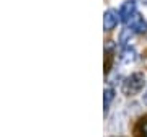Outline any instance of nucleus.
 <instances>
[{
	"instance_id": "1",
	"label": "nucleus",
	"mask_w": 147,
	"mask_h": 137,
	"mask_svg": "<svg viewBox=\"0 0 147 137\" xmlns=\"http://www.w3.org/2000/svg\"><path fill=\"white\" fill-rule=\"evenodd\" d=\"M144 87H146V75L141 72H136L123 82V93L126 96H134L137 93H141Z\"/></svg>"
},
{
	"instance_id": "2",
	"label": "nucleus",
	"mask_w": 147,
	"mask_h": 137,
	"mask_svg": "<svg viewBox=\"0 0 147 137\" xmlns=\"http://www.w3.org/2000/svg\"><path fill=\"white\" fill-rule=\"evenodd\" d=\"M136 13L137 11H136V2H134V0H126L119 8V18H121V21H124V23H127Z\"/></svg>"
},
{
	"instance_id": "3",
	"label": "nucleus",
	"mask_w": 147,
	"mask_h": 137,
	"mask_svg": "<svg viewBox=\"0 0 147 137\" xmlns=\"http://www.w3.org/2000/svg\"><path fill=\"white\" fill-rule=\"evenodd\" d=\"M126 25H127V28H129L132 33H144V31H147V23L139 13H136L131 20L127 21Z\"/></svg>"
},
{
	"instance_id": "4",
	"label": "nucleus",
	"mask_w": 147,
	"mask_h": 137,
	"mask_svg": "<svg viewBox=\"0 0 147 137\" xmlns=\"http://www.w3.org/2000/svg\"><path fill=\"white\" fill-rule=\"evenodd\" d=\"M119 20H121L119 13H118L116 10L105 11V16H103V26H105V31H111V30H115Z\"/></svg>"
},
{
	"instance_id": "5",
	"label": "nucleus",
	"mask_w": 147,
	"mask_h": 137,
	"mask_svg": "<svg viewBox=\"0 0 147 137\" xmlns=\"http://www.w3.org/2000/svg\"><path fill=\"white\" fill-rule=\"evenodd\" d=\"M137 59V52L132 48H124L123 54H121V60L123 62H134Z\"/></svg>"
},
{
	"instance_id": "6",
	"label": "nucleus",
	"mask_w": 147,
	"mask_h": 137,
	"mask_svg": "<svg viewBox=\"0 0 147 137\" xmlns=\"http://www.w3.org/2000/svg\"><path fill=\"white\" fill-rule=\"evenodd\" d=\"M113 98H115V90L106 88L105 91H103V105H105V111H108V106H110V103L113 101Z\"/></svg>"
},
{
	"instance_id": "7",
	"label": "nucleus",
	"mask_w": 147,
	"mask_h": 137,
	"mask_svg": "<svg viewBox=\"0 0 147 137\" xmlns=\"http://www.w3.org/2000/svg\"><path fill=\"white\" fill-rule=\"evenodd\" d=\"M131 38H132V31L129 30V28H126V30H123V33H121L119 42L123 44V46H126L127 42H131Z\"/></svg>"
},
{
	"instance_id": "8",
	"label": "nucleus",
	"mask_w": 147,
	"mask_h": 137,
	"mask_svg": "<svg viewBox=\"0 0 147 137\" xmlns=\"http://www.w3.org/2000/svg\"><path fill=\"white\" fill-rule=\"evenodd\" d=\"M144 100H146V103H147V93H146V95H144Z\"/></svg>"
},
{
	"instance_id": "9",
	"label": "nucleus",
	"mask_w": 147,
	"mask_h": 137,
	"mask_svg": "<svg viewBox=\"0 0 147 137\" xmlns=\"http://www.w3.org/2000/svg\"><path fill=\"white\" fill-rule=\"evenodd\" d=\"M146 137H147V136H146Z\"/></svg>"
}]
</instances>
